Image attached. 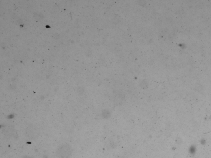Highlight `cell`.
<instances>
[{
    "instance_id": "6da1fadb",
    "label": "cell",
    "mask_w": 211,
    "mask_h": 158,
    "mask_svg": "<svg viewBox=\"0 0 211 158\" xmlns=\"http://www.w3.org/2000/svg\"><path fill=\"white\" fill-rule=\"evenodd\" d=\"M72 149L69 145L62 144L57 149L56 155L58 158H69L72 154Z\"/></svg>"
},
{
    "instance_id": "7a4b0ae2",
    "label": "cell",
    "mask_w": 211,
    "mask_h": 158,
    "mask_svg": "<svg viewBox=\"0 0 211 158\" xmlns=\"http://www.w3.org/2000/svg\"><path fill=\"white\" fill-rule=\"evenodd\" d=\"M23 158H28L27 157H26V156H25V157H23Z\"/></svg>"
}]
</instances>
